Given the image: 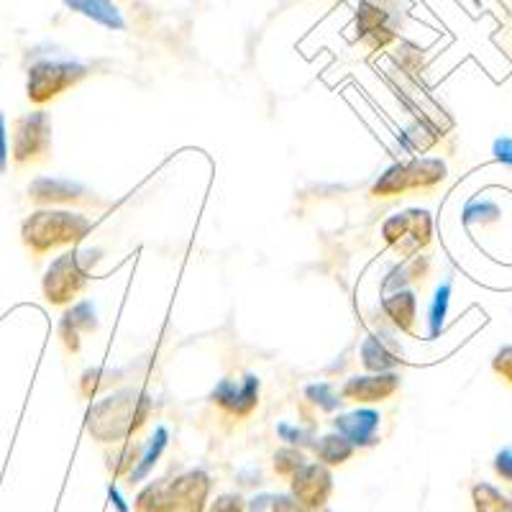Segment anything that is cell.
<instances>
[{"label":"cell","mask_w":512,"mask_h":512,"mask_svg":"<svg viewBox=\"0 0 512 512\" xmlns=\"http://www.w3.org/2000/svg\"><path fill=\"white\" fill-rule=\"evenodd\" d=\"M152 400L144 392L118 390L90 408L88 431L100 443H118L134 436L149 418Z\"/></svg>","instance_id":"1"},{"label":"cell","mask_w":512,"mask_h":512,"mask_svg":"<svg viewBox=\"0 0 512 512\" xmlns=\"http://www.w3.org/2000/svg\"><path fill=\"white\" fill-rule=\"evenodd\" d=\"M93 228V221L72 210L41 208L21 223V241L34 256H44L59 246L82 241Z\"/></svg>","instance_id":"2"},{"label":"cell","mask_w":512,"mask_h":512,"mask_svg":"<svg viewBox=\"0 0 512 512\" xmlns=\"http://www.w3.org/2000/svg\"><path fill=\"white\" fill-rule=\"evenodd\" d=\"M100 259V249H72L57 256L44 274V297L52 305H64L75 300L88 285L93 264Z\"/></svg>","instance_id":"3"},{"label":"cell","mask_w":512,"mask_h":512,"mask_svg":"<svg viewBox=\"0 0 512 512\" xmlns=\"http://www.w3.org/2000/svg\"><path fill=\"white\" fill-rule=\"evenodd\" d=\"M408 13L405 0H359L356 3V34L369 49H382L397 39L402 18Z\"/></svg>","instance_id":"4"},{"label":"cell","mask_w":512,"mask_h":512,"mask_svg":"<svg viewBox=\"0 0 512 512\" xmlns=\"http://www.w3.org/2000/svg\"><path fill=\"white\" fill-rule=\"evenodd\" d=\"M88 77V67L72 59H41L29 67L26 95L31 103L44 105L59 98L64 90L75 88L77 82Z\"/></svg>","instance_id":"5"},{"label":"cell","mask_w":512,"mask_h":512,"mask_svg":"<svg viewBox=\"0 0 512 512\" xmlns=\"http://www.w3.org/2000/svg\"><path fill=\"white\" fill-rule=\"evenodd\" d=\"M52 149V118L47 111H34L13 123L11 157L18 167L36 162Z\"/></svg>","instance_id":"6"},{"label":"cell","mask_w":512,"mask_h":512,"mask_svg":"<svg viewBox=\"0 0 512 512\" xmlns=\"http://www.w3.org/2000/svg\"><path fill=\"white\" fill-rule=\"evenodd\" d=\"M290 495L308 510H323L331 500L333 492V474L328 466H323L320 461L315 464L300 466L295 474L290 477Z\"/></svg>","instance_id":"7"},{"label":"cell","mask_w":512,"mask_h":512,"mask_svg":"<svg viewBox=\"0 0 512 512\" xmlns=\"http://www.w3.org/2000/svg\"><path fill=\"white\" fill-rule=\"evenodd\" d=\"M210 495V477L203 469L180 474L175 482H169V512H205V502Z\"/></svg>","instance_id":"8"},{"label":"cell","mask_w":512,"mask_h":512,"mask_svg":"<svg viewBox=\"0 0 512 512\" xmlns=\"http://www.w3.org/2000/svg\"><path fill=\"white\" fill-rule=\"evenodd\" d=\"M379 413L372 408H359V410H351V413L338 415L333 420V428L336 433L346 438V441L354 443L356 448H367L374 446L379 441L377 431H379Z\"/></svg>","instance_id":"9"},{"label":"cell","mask_w":512,"mask_h":512,"mask_svg":"<svg viewBox=\"0 0 512 512\" xmlns=\"http://www.w3.org/2000/svg\"><path fill=\"white\" fill-rule=\"evenodd\" d=\"M400 387V377L395 372H372L367 377H351L341 390V397L356 402H382L392 397Z\"/></svg>","instance_id":"10"},{"label":"cell","mask_w":512,"mask_h":512,"mask_svg":"<svg viewBox=\"0 0 512 512\" xmlns=\"http://www.w3.org/2000/svg\"><path fill=\"white\" fill-rule=\"evenodd\" d=\"M88 187L72 180H59V177H39L29 185V200L39 205L54 203H82L88 200Z\"/></svg>","instance_id":"11"},{"label":"cell","mask_w":512,"mask_h":512,"mask_svg":"<svg viewBox=\"0 0 512 512\" xmlns=\"http://www.w3.org/2000/svg\"><path fill=\"white\" fill-rule=\"evenodd\" d=\"M93 331H98V315H95V305L90 300L72 305L59 323V338H62L64 349L72 351V354L80 351V333Z\"/></svg>","instance_id":"12"},{"label":"cell","mask_w":512,"mask_h":512,"mask_svg":"<svg viewBox=\"0 0 512 512\" xmlns=\"http://www.w3.org/2000/svg\"><path fill=\"white\" fill-rule=\"evenodd\" d=\"M361 364L369 372H392L400 364V351L387 333H372L361 344Z\"/></svg>","instance_id":"13"},{"label":"cell","mask_w":512,"mask_h":512,"mask_svg":"<svg viewBox=\"0 0 512 512\" xmlns=\"http://www.w3.org/2000/svg\"><path fill=\"white\" fill-rule=\"evenodd\" d=\"M64 6L111 31L126 29V18L113 0H64Z\"/></svg>","instance_id":"14"},{"label":"cell","mask_w":512,"mask_h":512,"mask_svg":"<svg viewBox=\"0 0 512 512\" xmlns=\"http://www.w3.org/2000/svg\"><path fill=\"white\" fill-rule=\"evenodd\" d=\"M167 441H169V431L164 428V425H159L157 431H154V436L146 441L144 448H141V456L139 461H136L134 469H131V474H128V482L139 484L152 474V469L159 464V459H162Z\"/></svg>","instance_id":"15"},{"label":"cell","mask_w":512,"mask_h":512,"mask_svg":"<svg viewBox=\"0 0 512 512\" xmlns=\"http://www.w3.org/2000/svg\"><path fill=\"white\" fill-rule=\"evenodd\" d=\"M387 318H392L400 331H413L415 323V310H418V297L413 290H397L390 297H384L382 303Z\"/></svg>","instance_id":"16"},{"label":"cell","mask_w":512,"mask_h":512,"mask_svg":"<svg viewBox=\"0 0 512 512\" xmlns=\"http://www.w3.org/2000/svg\"><path fill=\"white\" fill-rule=\"evenodd\" d=\"M313 451L318 456V461L323 466H341L354 456L356 446L351 441H346L341 433H328V436L318 438V443H313Z\"/></svg>","instance_id":"17"},{"label":"cell","mask_w":512,"mask_h":512,"mask_svg":"<svg viewBox=\"0 0 512 512\" xmlns=\"http://www.w3.org/2000/svg\"><path fill=\"white\" fill-rule=\"evenodd\" d=\"M446 177V164L441 159L433 157H423V159H413L408 162V180H410V190H425V187H433Z\"/></svg>","instance_id":"18"},{"label":"cell","mask_w":512,"mask_h":512,"mask_svg":"<svg viewBox=\"0 0 512 512\" xmlns=\"http://www.w3.org/2000/svg\"><path fill=\"white\" fill-rule=\"evenodd\" d=\"M408 218H410L408 239L397 244V251H402L405 256H415V251L423 249V246L431 241L433 223H431V216H428L425 210H408Z\"/></svg>","instance_id":"19"},{"label":"cell","mask_w":512,"mask_h":512,"mask_svg":"<svg viewBox=\"0 0 512 512\" xmlns=\"http://www.w3.org/2000/svg\"><path fill=\"white\" fill-rule=\"evenodd\" d=\"M474 512H512V497L502 495L495 484L479 482L472 487Z\"/></svg>","instance_id":"20"},{"label":"cell","mask_w":512,"mask_h":512,"mask_svg":"<svg viewBox=\"0 0 512 512\" xmlns=\"http://www.w3.org/2000/svg\"><path fill=\"white\" fill-rule=\"evenodd\" d=\"M410 190L408 180V164H392L372 187L374 198H392V195H400V192Z\"/></svg>","instance_id":"21"},{"label":"cell","mask_w":512,"mask_h":512,"mask_svg":"<svg viewBox=\"0 0 512 512\" xmlns=\"http://www.w3.org/2000/svg\"><path fill=\"white\" fill-rule=\"evenodd\" d=\"M448 305H451V280L438 285V290L433 292L431 308H428V338L441 336L443 326H446Z\"/></svg>","instance_id":"22"},{"label":"cell","mask_w":512,"mask_h":512,"mask_svg":"<svg viewBox=\"0 0 512 512\" xmlns=\"http://www.w3.org/2000/svg\"><path fill=\"white\" fill-rule=\"evenodd\" d=\"M136 510L139 512H169L172 510V502H169V482L146 484L144 489L136 497Z\"/></svg>","instance_id":"23"},{"label":"cell","mask_w":512,"mask_h":512,"mask_svg":"<svg viewBox=\"0 0 512 512\" xmlns=\"http://www.w3.org/2000/svg\"><path fill=\"white\" fill-rule=\"evenodd\" d=\"M502 210L495 200H472V203H466L464 213H461V221L464 226H489V223L500 221Z\"/></svg>","instance_id":"24"},{"label":"cell","mask_w":512,"mask_h":512,"mask_svg":"<svg viewBox=\"0 0 512 512\" xmlns=\"http://www.w3.org/2000/svg\"><path fill=\"white\" fill-rule=\"evenodd\" d=\"M256 402H259V379L254 374H246L244 382L239 384V395H236V402H233L231 415L246 418L256 408Z\"/></svg>","instance_id":"25"},{"label":"cell","mask_w":512,"mask_h":512,"mask_svg":"<svg viewBox=\"0 0 512 512\" xmlns=\"http://www.w3.org/2000/svg\"><path fill=\"white\" fill-rule=\"evenodd\" d=\"M305 464H308V461H305L303 451H297V448H292V446L282 448V451H277V454H274V472L280 474V477L290 479L292 474H295L297 469Z\"/></svg>","instance_id":"26"},{"label":"cell","mask_w":512,"mask_h":512,"mask_svg":"<svg viewBox=\"0 0 512 512\" xmlns=\"http://www.w3.org/2000/svg\"><path fill=\"white\" fill-rule=\"evenodd\" d=\"M305 397H308L310 402H315L318 408L326 410V413H333V410L341 408V397H338L336 390H333L331 384H326V382L310 384L308 390H305Z\"/></svg>","instance_id":"27"},{"label":"cell","mask_w":512,"mask_h":512,"mask_svg":"<svg viewBox=\"0 0 512 512\" xmlns=\"http://www.w3.org/2000/svg\"><path fill=\"white\" fill-rule=\"evenodd\" d=\"M408 231H410V218L408 213H395V216H390L387 221H384L382 226V236L387 244L397 246L400 241L408 239Z\"/></svg>","instance_id":"28"},{"label":"cell","mask_w":512,"mask_h":512,"mask_svg":"<svg viewBox=\"0 0 512 512\" xmlns=\"http://www.w3.org/2000/svg\"><path fill=\"white\" fill-rule=\"evenodd\" d=\"M236 395H239V384L233 382V379H221V382L216 384V390L210 392V400L216 402L218 408L226 410V413H231Z\"/></svg>","instance_id":"29"},{"label":"cell","mask_w":512,"mask_h":512,"mask_svg":"<svg viewBox=\"0 0 512 512\" xmlns=\"http://www.w3.org/2000/svg\"><path fill=\"white\" fill-rule=\"evenodd\" d=\"M277 436H280L282 441L292 448L308 446V443L313 441V431H303V428H297V425H290V423L277 425Z\"/></svg>","instance_id":"30"},{"label":"cell","mask_w":512,"mask_h":512,"mask_svg":"<svg viewBox=\"0 0 512 512\" xmlns=\"http://www.w3.org/2000/svg\"><path fill=\"white\" fill-rule=\"evenodd\" d=\"M492 469H495V474L502 479V482L512 484V446L497 451L495 459H492Z\"/></svg>","instance_id":"31"},{"label":"cell","mask_w":512,"mask_h":512,"mask_svg":"<svg viewBox=\"0 0 512 512\" xmlns=\"http://www.w3.org/2000/svg\"><path fill=\"white\" fill-rule=\"evenodd\" d=\"M492 369H495L505 382L512 384V346H505V349L497 351L495 359H492Z\"/></svg>","instance_id":"32"},{"label":"cell","mask_w":512,"mask_h":512,"mask_svg":"<svg viewBox=\"0 0 512 512\" xmlns=\"http://www.w3.org/2000/svg\"><path fill=\"white\" fill-rule=\"evenodd\" d=\"M246 502L239 495H221L216 497V502L210 505L208 512H244Z\"/></svg>","instance_id":"33"},{"label":"cell","mask_w":512,"mask_h":512,"mask_svg":"<svg viewBox=\"0 0 512 512\" xmlns=\"http://www.w3.org/2000/svg\"><path fill=\"white\" fill-rule=\"evenodd\" d=\"M492 154H495V159L500 164L512 167V139L510 136H500V139H495V144H492Z\"/></svg>","instance_id":"34"},{"label":"cell","mask_w":512,"mask_h":512,"mask_svg":"<svg viewBox=\"0 0 512 512\" xmlns=\"http://www.w3.org/2000/svg\"><path fill=\"white\" fill-rule=\"evenodd\" d=\"M272 512H313L303 507L292 495H277L272 500Z\"/></svg>","instance_id":"35"},{"label":"cell","mask_w":512,"mask_h":512,"mask_svg":"<svg viewBox=\"0 0 512 512\" xmlns=\"http://www.w3.org/2000/svg\"><path fill=\"white\" fill-rule=\"evenodd\" d=\"M8 157H11V144H8L6 116L0 113V172H6L8 169Z\"/></svg>","instance_id":"36"},{"label":"cell","mask_w":512,"mask_h":512,"mask_svg":"<svg viewBox=\"0 0 512 512\" xmlns=\"http://www.w3.org/2000/svg\"><path fill=\"white\" fill-rule=\"evenodd\" d=\"M108 500H111L113 510L116 512H131V507H128V502L123 500V495L118 492L116 484H111V487H108Z\"/></svg>","instance_id":"37"},{"label":"cell","mask_w":512,"mask_h":512,"mask_svg":"<svg viewBox=\"0 0 512 512\" xmlns=\"http://www.w3.org/2000/svg\"><path fill=\"white\" fill-rule=\"evenodd\" d=\"M272 500H274L272 495H259V497H254V500H251L246 507H249L251 512H264L267 507L272 510Z\"/></svg>","instance_id":"38"},{"label":"cell","mask_w":512,"mask_h":512,"mask_svg":"<svg viewBox=\"0 0 512 512\" xmlns=\"http://www.w3.org/2000/svg\"><path fill=\"white\" fill-rule=\"evenodd\" d=\"M474 6H482V0H474Z\"/></svg>","instance_id":"39"},{"label":"cell","mask_w":512,"mask_h":512,"mask_svg":"<svg viewBox=\"0 0 512 512\" xmlns=\"http://www.w3.org/2000/svg\"><path fill=\"white\" fill-rule=\"evenodd\" d=\"M318 512H331V510H328V507H323V510H318Z\"/></svg>","instance_id":"40"}]
</instances>
